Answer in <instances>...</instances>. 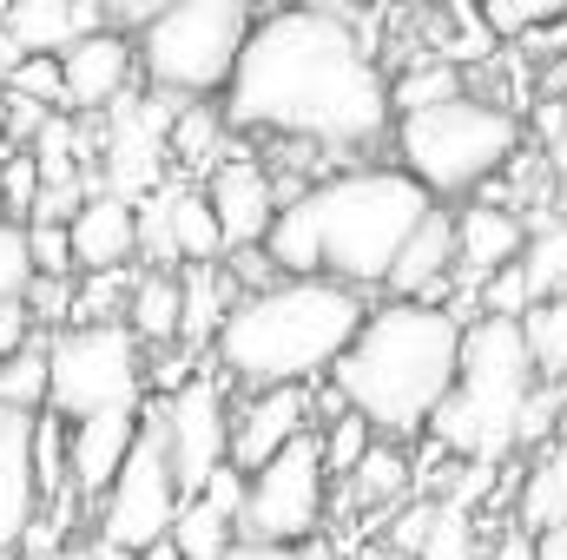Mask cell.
Returning <instances> with one entry per match:
<instances>
[{
    "label": "cell",
    "instance_id": "obj_16",
    "mask_svg": "<svg viewBox=\"0 0 567 560\" xmlns=\"http://www.w3.org/2000/svg\"><path fill=\"white\" fill-rule=\"evenodd\" d=\"M310 396L303 390H265V396H251L238 422H231V468L238 475H258V468H271L290 442H303L310 428Z\"/></svg>",
    "mask_w": 567,
    "mask_h": 560
},
{
    "label": "cell",
    "instance_id": "obj_19",
    "mask_svg": "<svg viewBox=\"0 0 567 560\" xmlns=\"http://www.w3.org/2000/svg\"><path fill=\"white\" fill-rule=\"evenodd\" d=\"M455 278V211H429L416 225V238L403 245L396 271H390V297L396 303H442V290Z\"/></svg>",
    "mask_w": 567,
    "mask_h": 560
},
{
    "label": "cell",
    "instance_id": "obj_9",
    "mask_svg": "<svg viewBox=\"0 0 567 560\" xmlns=\"http://www.w3.org/2000/svg\"><path fill=\"white\" fill-rule=\"evenodd\" d=\"M178 508H185V488H178V475H172L165 422L152 416L145 435H140V448H133V462H126V475H120L113 495L100 501V541L140 560L145 548H158V541L172 535Z\"/></svg>",
    "mask_w": 567,
    "mask_h": 560
},
{
    "label": "cell",
    "instance_id": "obj_21",
    "mask_svg": "<svg viewBox=\"0 0 567 560\" xmlns=\"http://www.w3.org/2000/svg\"><path fill=\"white\" fill-rule=\"evenodd\" d=\"M238 310V283L225 265H185L178 271V343L185 350H205L218 343V330L231 323Z\"/></svg>",
    "mask_w": 567,
    "mask_h": 560
},
{
    "label": "cell",
    "instance_id": "obj_49",
    "mask_svg": "<svg viewBox=\"0 0 567 560\" xmlns=\"http://www.w3.org/2000/svg\"><path fill=\"white\" fill-rule=\"evenodd\" d=\"M7 158H13V145H7V133H0V165H7Z\"/></svg>",
    "mask_w": 567,
    "mask_h": 560
},
{
    "label": "cell",
    "instance_id": "obj_23",
    "mask_svg": "<svg viewBox=\"0 0 567 560\" xmlns=\"http://www.w3.org/2000/svg\"><path fill=\"white\" fill-rule=\"evenodd\" d=\"M126 330L140 336V350L178 343V271H145V278H133Z\"/></svg>",
    "mask_w": 567,
    "mask_h": 560
},
{
    "label": "cell",
    "instance_id": "obj_44",
    "mask_svg": "<svg viewBox=\"0 0 567 560\" xmlns=\"http://www.w3.org/2000/svg\"><path fill=\"white\" fill-rule=\"evenodd\" d=\"M535 560H567V528H548V535H535Z\"/></svg>",
    "mask_w": 567,
    "mask_h": 560
},
{
    "label": "cell",
    "instance_id": "obj_25",
    "mask_svg": "<svg viewBox=\"0 0 567 560\" xmlns=\"http://www.w3.org/2000/svg\"><path fill=\"white\" fill-rule=\"evenodd\" d=\"M522 336H528V356H535V376L542 383H567V290L535 303L522 317Z\"/></svg>",
    "mask_w": 567,
    "mask_h": 560
},
{
    "label": "cell",
    "instance_id": "obj_28",
    "mask_svg": "<svg viewBox=\"0 0 567 560\" xmlns=\"http://www.w3.org/2000/svg\"><path fill=\"white\" fill-rule=\"evenodd\" d=\"M172 548L185 560H225L238 548V528L225 521V515H212L205 501H185L178 508V521H172Z\"/></svg>",
    "mask_w": 567,
    "mask_h": 560
},
{
    "label": "cell",
    "instance_id": "obj_45",
    "mask_svg": "<svg viewBox=\"0 0 567 560\" xmlns=\"http://www.w3.org/2000/svg\"><path fill=\"white\" fill-rule=\"evenodd\" d=\"M488 560H535V541H528V535H508V541H502Z\"/></svg>",
    "mask_w": 567,
    "mask_h": 560
},
{
    "label": "cell",
    "instance_id": "obj_22",
    "mask_svg": "<svg viewBox=\"0 0 567 560\" xmlns=\"http://www.w3.org/2000/svg\"><path fill=\"white\" fill-rule=\"evenodd\" d=\"M515 515H522V535H548L567 528V442H548L535 455V468L522 475V495H515Z\"/></svg>",
    "mask_w": 567,
    "mask_h": 560
},
{
    "label": "cell",
    "instance_id": "obj_40",
    "mask_svg": "<svg viewBox=\"0 0 567 560\" xmlns=\"http://www.w3.org/2000/svg\"><path fill=\"white\" fill-rule=\"evenodd\" d=\"M0 205H7V218H13V211L33 218V205H40V165H33V152H13V158L0 165Z\"/></svg>",
    "mask_w": 567,
    "mask_h": 560
},
{
    "label": "cell",
    "instance_id": "obj_33",
    "mask_svg": "<svg viewBox=\"0 0 567 560\" xmlns=\"http://www.w3.org/2000/svg\"><path fill=\"white\" fill-rule=\"evenodd\" d=\"M416 560H475V521L462 501H435V521H429Z\"/></svg>",
    "mask_w": 567,
    "mask_h": 560
},
{
    "label": "cell",
    "instance_id": "obj_13",
    "mask_svg": "<svg viewBox=\"0 0 567 560\" xmlns=\"http://www.w3.org/2000/svg\"><path fill=\"white\" fill-rule=\"evenodd\" d=\"M140 435H145V409H106L93 422H73L66 428V488L80 501H106L113 481L126 475Z\"/></svg>",
    "mask_w": 567,
    "mask_h": 560
},
{
    "label": "cell",
    "instance_id": "obj_35",
    "mask_svg": "<svg viewBox=\"0 0 567 560\" xmlns=\"http://www.w3.org/2000/svg\"><path fill=\"white\" fill-rule=\"evenodd\" d=\"M27 290H33L27 225H20V218H0V310H7V303H27Z\"/></svg>",
    "mask_w": 567,
    "mask_h": 560
},
{
    "label": "cell",
    "instance_id": "obj_6",
    "mask_svg": "<svg viewBox=\"0 0 567 560\" xmlns=\"http://www.w3.org/2000/svg\"><path fill=\"white\" fill-rule=\"evenodd\" d=\"M522 152V120L502 100L482 93H455L429 113H403L396 120V158L403 172L423 185L429 198H462L482 191L495 172H508Z\"/></svg>",
    "mask_w": 567,
    "mask_h": 560
},
{
    "label": "cell",
    "instance_id": "obj_48",
    "mask_svg": "<svg viewBox=\"0 0 567 560\" xmlns=\"http://www.w3.org/2000/svg\"><path fill=\"white\" fill-rule=\"evenodd\" d=\"M555 165L567 172V120H561V133H555Z\"/></svg>",
    "mask_w": 567,
    "mask_h": 560
},
{
    "label": "cell",
    "instance_id": "obj_17",
    "mask_svg": "<svg viewBox=\"0 0 567 560\" xmlns=\"http://www.w3.org/2000/svg\"><path fill=\"white\" fill-rule=\"evenodd\" d=\"M73 238V271L86 278H113L140 258V205H120V198H86V211L66 225Z\"/></svg>",
    "mask_w": 567,
    "mask_h": 560
},
{
    "label": "cell",
    "instance_id": "obj_18",
    "mask_svg": "<svg viewBox=\"0 0 567 560\" xmlns=\"http://www.w3.org/2000/svg\"><path fill=\"white\" fill-rule=\"evenodd\" d=\"M33 422L40 416H13V409H0V560H7V548L27 541V528H33V515H40Z\"/></svg>",
    "mask_w": 567,
    "mask_h": 560
},
{
    "label": "cell",
    "instance_id": "obj_4",
    "mask_svg": "<svg viewBox=\"0 0 567 560\" xmlns=\"http://www.w3.org/2000/svg\"><path fill=\"white\" fill-rule=\"evenodd\" d=\"M363 323H370L363 290H343L330 278H284L278 290L238 297V310L212 350L238 383H251V396L303 390L343 363V350L357 343Z\"/></svg>",
    "mask_w": 567,
    "mask_h": 560
},
{
    "label": "cell",
    "instance_id": "obj_43",
    "mask_svg": "<svg viewBox=\"0 0 567 560\" xmlns=\"http://www.w3.org/2000/svg\"><path fill=\"white\" fill-rule=\"evenodd\" d=\"M225 560H297V548H271V541H238Z\"/></svg>",
    "mask_w": 567,
    "mask_h": 560
},
{
    "label": "cell",
    "instance_id": "obj_41",
    "mask_svg": "<svg viewBox=\"0 0 567 560\" xmlns=\"http://www.w3.org/2000/svg\"><path fill=\"white\" fill-rule=\"evenodd\" d=\"M27 317L33 323H73V278H33Z\"/></svg>",
    "mask_w": 567,
    "mask_h": 560
},
{
    "label": "cell",
    "instance_id": "obj_20",
    "mask_svg": "<svg viewBox=\"0 0 567 560\" xmlns=\"http://www.w3.org/2000/svg\"><path fill=\"white\" fill-rule=\"evenodd\" d=\"M0 27H7L33 60H60L66 46H80L86 33H100L106 13H100V7H73V0H20V7L0 13Z\"/></svg>",
    "mask_w": 567,
    "mask_h": 560
},
{
    "label": "cell",
    "instance_id": "obj_26",
    "mask_svg": "<svg viewBox=\"0 0 567 560\" xmlns=\"http://www.w3.org/2000/svg\"><path fill=\"white\" fill-rule=\"evenodd\" d=\"M225 113H212L205 100L198 106H178V120H172V139H165V152L178 158V165H225Z\"/></svg>",
    "mask_w": 567,
    "mask_h": 560
},
{
    "label": "cell",
    "instance_id": "obj_24",
    "mask_svg": "<svg viewBox=\"0 0 567 560\" xmlns=\"http://www.w3.org/2000/svg\"><path fill=\"white\" fill-rule=\"evenodd\" d=\"M172 238H178V265H218L225 258V231H218L205 185H172Z\"/></svg>",
    "mask_w": 567,
    "mask_h": 560
},
{
    "label": "cell",
    "instance_id": "obj_42",
    "mask_svg": "<svg viewBox=\"0 0 567 560\" xmlns=\"http://www.w3.org/2000/svg\"><path fill=\"white\" fill-rule=\"evenodd\" d=\"M53 113L47 106H33V100H20V93H0V133H7V145L20 152V139L33 145L40 139V126H47Z\"/></svg>",
    "mask_w": 567,
    "mask_h": 560
},
{
    "label": "cell",
    "instance_id": "obj_8",
    "mask_svg": "<svg viewBox=\"0 0 567 560\" xmlns=\"http://www.w3.org/2000/svg\"><path fill=\"white\" fill-rule=\"evenodd\" d=\"M145 350L126 323L60 330L47 343V403L66 422H93L106 409H140Z\"/></svg>",
    "mask_w": 567,
    "mask_h": 560
},
{
    "label": "cell",
    "instance_id": "obj_5",
    "mask_svg": "<svg viewBox=\"0 0 567 560\" xmlns=\"http://www.w3.org/2000/svg\"><path fill=\"white\" fill-rule=\"evenodd\" d=\"M535 390H542V376H535V356H528L522 323L475 317L468 336H462L455 396L429 422L435 448L442 455H468L475 468H495L515 448V428H522V409H528Z\"/></svg>",
    "mask_w": 567,
    "mask_h": 560
},
{
    "label": "cell",
    "instance_id": "obj_46",
    "mask_svg": "<svg viewBox=\"0 0 567 560\" xmlns=\"http://www.w3.org/2000/svg\"><path fill=\"white\" fill-rule=\"evenodd\" d=\"M140 560H185V554H178V548H172V535H165V541H158V548H145Z\"/></svg>",
    "mask_w": 567,
    "mask_h": 560
},
{
    "label": "cell",
    "instance_id": "obj_47",
    "mask_svg": "<svg viewBox=\"0 0 567 560\" xmlns=\"http://www.w3.org/2000/svg\"><path fill=\"white\" fill-rule=\"evenodd\" d=\"M33 560H100L93 548H60V554H33Z\"/></svg>",
    "mask_w": 567,
    "mask_h": 560
},
{
    "label": "cell",
    "instance_id": "obj_14",
    "mask_svg": "<svg viewBox=\"0 0 567 560\" xmlns=\"http://www.w3.org/2000/svg\"><path fill=\"white\" fill-rule=\"evenodd\" d=\"M133 66H140V46L120 33V27H100L86 33L80 46L60 53V80H66V113H113L120 93L133 86Z\"/></svg>",
    "mask_w": 567,
    "mask_h": 560
},
{
    "label": "cell",
    "instance_id": "obj_12",
    "mask_svg": "<svg viewBox=\"0 0 567 560\" xmlns=\"http://www.w3.org/2000/svg\"><path fill=\"white\" fill-rule=\"evenodd\" d=\"M205 198H212V211H218L225 258H238V251H265V245H271L284 198H278V185H271V172H265L258 158L225 152V165L205 178Z\"/></svg>",
    "mask_w": 567,
    "mask_h": 560
},
{
    "label": "cell",
    "instance_id": "obj_7",
    "mask_svg": "<svg viewBox=\"0 0 567 560\" xmlns=\"http://www.w3.org/2000/svg\"><path fill=\"white\" fill-rule=\"evenodd\" d=\"M251 13L238 0H178V7H158L152 27L140 40V66L145 80L165 93V100H212V93H231V73L245 60V40H251Z\"/></svg>",
    "mask_w": 567,
    "mask_h": 560
},
{
    "label": "cell",
    "instance_id": "obj_38",
    "mask_svg": "<svg viewBox=\"0 0 567 560\" xmlns=\"http://www.w3.org/2000/svg\"><path fill=\"white\" fill-rule=\"evenodd\" d=\"M27 251H33V278H73V238L60 225H27Z\"/></svg>",
    "mask_w": 567,
    "mask_h": 560
},
{
    "label": "cell",
    "instance_id": "obj_10",
    "mask_svg": "<svg viewBox=\"0 0 567 560\" xmlns=\"http://www.w3.org/2000/svg\"><path fill=\"white\" fill-rule=\"evenodd\" d=\"M323 501H330V475H323V448L317 435L290 442L271 468L251 475V501L238 521V541H271V548H303L323 528Z\"/></svg>",
    "mask_w": 567,
    "mask_h": 560
},
{
    "label": "cell",
    "instance_id": "obj_27",
    "mask_svg": "<svg viewBox=\"0 0 567 560\" xmlns=\"http://www.w3.org/2000/svg\"><path fill=\"white\" fill-rule=\"evenodd\" d=\"M522 278H528V290H535V303H548V297H561V290H567V225H561V218L528 231Z\"/></svg>",
    "mask_w": 567,
    "mask_h": 560
},
{
    "label": "cell",
    "instance_id": "obj_32",
    "mask_svg": "<svg viewBox=\"0 0 567 560\" xmlns=\"http://www.w3.org/2000/svg\"><path fill=\"white\" fill-rule=\"evenodd\" d=\"M410 488V455L396 448V442H377L370 455H363V468L350 475V495L363 501V508H377V501H396Z\"/></svg>",
    "mask_w": 567,
    "mask_h": 560
},
{
    "label": "cell",
    "instance_id": "obj_3",
    "mask_svg": "<svg viewBox=\"0 0 567 560\" xmlns=\"http://www.w3.org/2000/svg\"><path fill=\"white\" fill-rule=\"evenodd\" d=\"M462 336H468L462 310H449V303H396L390 297L383 310H370V323L357 330V343L343 350L330 383H337L350 416H363L390 442H410L455 396Z\"/></svg>",
    "mask_w": 567,
    "mask_h": 560
},
{
    "label": "cell",
    "instance_id": "obj_30",
    "mask_svg": "<svg viewBox=\"0 0 567 560\" xmlns=\"http://www.w3.org/2000/svg\"><path fill=\"white\" fill-rule=\"evenodd\" d=\"M455 93H468V86H462V66H449V60H429V66H416V73L390 80L396 120H403V113H429V106H442V100H455Z\"/></svg>",
    "mask_w": 567,
    "mask_h": 560
},
{
    "label": "cell",
    "instance_id": "obj_36",
    "mask_svg": "<svg viewBox=\"0 0 567 560\" xmlns=\"http://www.w3.org/2000/svg\"><path fill=\"white\" fill-rule=\"evenodd\" d=\"M567 7H555V0H495V7H482V20H488V33L502 40V33H535L542 20H561Z\"/></svg>",
    "mask_w": 567,
    "mask_h": 560
},
{
    "label": "cell",
    "instance_id": "obj_11",
    "mask_svg": "<svg viewBox=\"0 0 567 560\" xmlns=\"http://www.w3.org/2000/svg\"><path fill=\"white\" fill-rule=\"evenodd\" d=\"M165 448H172V475H178V488H185V501L231 462V409H225V390L212 383V376H192L165 409Z\"/></svg>",
    "mask_w": 567,
    "mask_h": 560
},
{
    "label": "cell",
    "instance_id": "obj_31",
    "mask_svg": "<svg viewBox=\"0 0 567 560\" xmlns=\"http://www.w3.org/2000/svg\"><path fill=\"white\" fill-rule=\"evenodd\" d=\"M317 448H323V475H330V481H350V475L363 468V455L377 448V428H370L363 416H350V409H343L337 422H323Z\"/></svg>",
    "mask_w": 567,
    "mask_h": 560
},
{
    "label": "cell",
    "instance_id": "obj_2",
    "mask_svg": "<svg viewBox=\"0 0 567 560\" xmlns=\"http://www.w3.org/2000/svg\"><path fill=\"white\" fill-rule=\"evenodd\" d=\"M429 211L435 198L403 165H363L284 198L265 251L284 278H330L343 290H370V283H390L403 245L416 238Z\"/></svg>",
    "mask_w": 567,
    "mask_h": 560
},
{
    "label": "cell",
    "instance_id": "obj_15",
    "mask_svg": "<svg viewBox=\"0 0 567 560\" xmlns=\"http://www.w3.org/2000/svg\"><path fill=\"white\" fill-rule=\"evenodd\" d=\"M528 251V225L508 211V205H468L455 211V278L468 283V297H482V283L508 265H522Z\"/></svg>",
    "mask_w": 567,
    "mask_h": 560
},
{
    "label": "cell",
    "instance_id": "obj_39",
    "mask_svg": "<svg viewBox=\"0 0 567 560\" xmlns=\"http://www.w3.org/2000/svg\"><path fill=\"white\" fill-rule=\"evenodd\" d=\"M192 501H205L212 515H225V521L238 528V521H245V501H251V475H238V468L225 462V468H218V475H212V481L192 495Z\"/></svg>",
    "mask_w": 567,
    "mask_h": 560
},
{
    "label": "cell",
    "instance_id": "obj_37",
    "mask_svg": "<svg viewBox=\"0 0 567 560\" xmlns=\"http://www.w3.org/2000/svg\"><path fill=\"white\" fill-rule=\"evenodd\" d=\"M0 93H20V100H33V106H66V80H60V60H27Z\"/></svg>",
    "mask_w": 567,
    "mask_h": 560
},
{
    "label": "cell",
    "instance_id": "obj_1",
    "mask_svg": "<svg viewBox=\"0 0 567 560\" xmlns=\"http://www.w3.org/2000/svg\"><path fill=\"white\" fill-rule=\"evenodd\" d=\"M390 73L330 7L265 13L225 93L231 133H278L310 145H377L390 133Z\"/></svg>",
    "mask_w": 567,
    "mask_h": 560
},
{
    "label": "cell",
    "instance_id": "obj_29",
    "mask_svg": "<svg viewBox=\"0 0 567 560\" xmlns=\"http://www.w3.org/2000/svg\"><path fill=\"white\" fill-rule=\"evenodd\" d=\"M40 403H47V343H27V350L0 356V409L40 416Z\"/></svg>",
    "mask_w": 567,
    "mask_h": 560
},
{
    "label": "cell",
    "instance_id": "obj_34",
    "mask_svg": "<svg viewBox=\"0 0 567 560\" xmlns=\"http://www.w3.org/2000/svg\"><path fill=\"white\" fill-rule=\"evenodd\" d=\"M140 258L152 271H172L178 265V238H172V185H158L140 205Z\"/></svg>",
    "mask_w": 567,
    "mask_h": 560
}]
</instances>
